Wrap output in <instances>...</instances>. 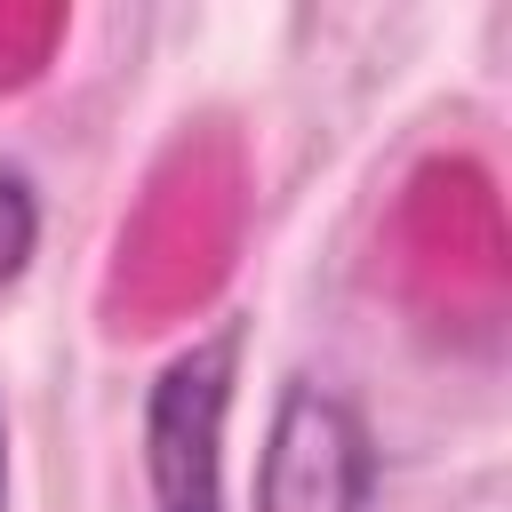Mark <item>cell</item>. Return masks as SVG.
<instances>
[{
    "instance_id": "cell-2",
    "label": "cell",
    "mask_w": 512,
    "mask_h": 512,
    "mask_svg": "<svg viewBox=\"0 0 512 512\" xmlns=\"http://www.w3.org/2000/svg\"><path fill=\"white\" fill-rule=\"evenodd\" d=\"M376 472H384L376 432L344 392L312 376L280 384V408L256 456V512H368Z\"/></svg>"
},
{
    "instance_id": "cell-3",
    "label": "cell",
    "mask_w": 512,
    "mask_h": 512,
    "mask_svg": "<svg viewBox=\"0 0 512 512\" xmlns=\"http://www.w3.org/2000/svg\"><path fill=\"white\" fill-rule=\"evenodd\" d=\"M40 248V192L24 168H0V280H16Z\"/></svg>"
},
{
    "instance_id": "cell-4",
    "label": "cell",
    "mask_w": 512,
    "mask_h": 512,
    "mask_svg": "<svg viewBox=\"0 0 512 512\" xmlns=\"http://www.w3.org/2000/svg\"><path fill=\"white\" fill-rule=\"evenodd\" d=\"M0 512H8V424H0Z\"/></svg>"
},
{
    "instance_id": "cell-1",
    "label": "cell",
    "mask_w": 512,
    "mask_h": 512,
    "mask_svg": "<svg viewBox=\"0 0 512 512\" xmlns=\"http://www.w3.org/2000/svg\"><path fill=\"white\" fill-rule=\"evenodd\" d=\"M240 384V320L184 344L144 392V488L152 512H224V416Z\"/></svg>"
}]
</instances>
